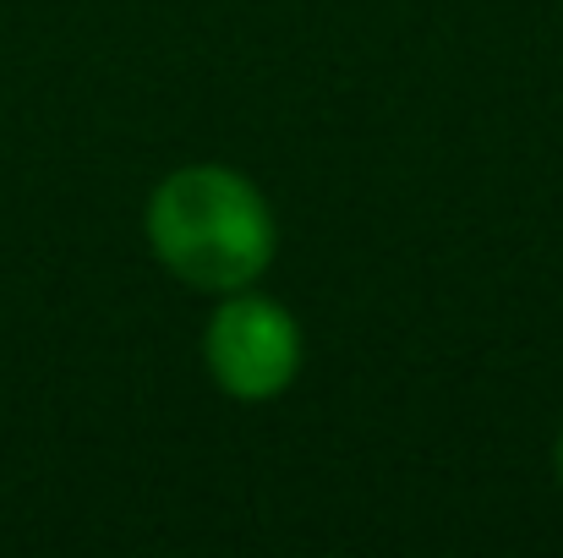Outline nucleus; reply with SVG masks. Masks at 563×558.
<instances>
[{
    "label": "nucleus",
    "mask_w": 563,
    "mask_h": 558,
    "mask_svg": "<svg viewBox=\"0 0 563 558\" xmlns=\"http://www.w3.org/2000/svg\"><path fill=\"white\" fill-rule=\"evenodd\" d=\"M148 241L165 269L202 291H246L274 258L263 192L219 165L176 171L148 203Z\"/></svg>",
    "instance_id": "1"
},
{
    "label": "nucleus",
    "mask_w": 563,
    "mask_h": 558,
    "mask_svg": "<svg viewBox=\"0 0 563 558\" xmlns=\"http://www.w3.org/2000/svg\"><path fill=\"white\" fill-rule=\"evenodd\" d=\"M208 368L235 400H274L301 368L296 318L268 296H230L208 324Z\"/></svg>",
    "instance_id": "2"
},
{
    "label": "nucleus",
    "mask_w": 563,
    "mask_h": 558,
    "mask_svg": "<svg viewBox=\"0 0 563 558\" xmlns=\"http://www.w3.org/2000/svg\"><path fill=\"white\" fill-rule=\"evenodd\" d=\"M559 477H563V438H559Z\"/></svg>",
    "instance_id": "3"
}]
</instances>
